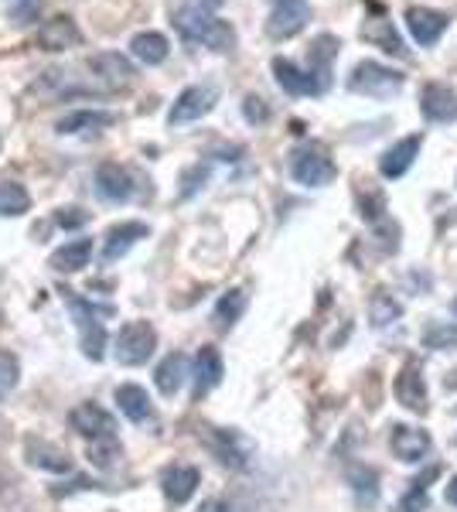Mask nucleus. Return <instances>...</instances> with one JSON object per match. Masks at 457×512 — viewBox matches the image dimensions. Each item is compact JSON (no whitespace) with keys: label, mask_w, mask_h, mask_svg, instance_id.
<instances>
[{"label":"nucleus","mask_w":457,"mask_h":512,"mask_svg":"<svg viewBox=\"0 0 457 512\" xmlns=\"http://www.w3.org/2000/svg\"><path fill=\"white\" fill-rule=\"evenodd\" d=\"M212 451L219 454V461L226 468H232V472H239V468L249 465V444L236 431H215L212 434Z\"/></svg>","instance_id":"obj_21"},{"label":"nucleus","mask_w":457,"mask_h":512,"mask_svg":"<svg viewBox=\"0 0 457 512\" xmlns=\"http://www.w3.org/2000/svg\"><path fill=\"white\" fill-rule=\"evenodd\" d=\"M222 383V355L212 345H202L195 355V400L212 393Z\"/></svg>","instance_id":"obj_20"},{"label":"nucleus","mask_w":457,"mask_h":512,"mask_svg":"<svg viewBox=\"0 0 457 512\" xmlns=\"http://www.w3.org/2000/svg\"><path fill=\"white\" fill-rule=\"evenodd\" d=\"M130 52H134V59L144 65H161L168 59L171 45L161 31H140V35H134V41H130Z\"/></svg>","instance_id":"obj_27"},{"label":"nucleus","mask_w":457,"mask_h":512,"mask_svg":"<svg viewBox=\"0 0 457 512\" xmlns=\"http://www.w3.org/2000/svg\"><path fill=\"white\" fill-rule=\"evenodd\" d=\"M423 345L427 349H457V325H430L427 335H423Z\"/></svg>","instance_id":"obj_34"},{"label":"nucleus","mask_w":457,"mask_h":512,"mask_svg":"<svg viewBox=\"0 0 457 512\" xmlns=\"http://www.w3.org/2000/svg\"><path fill=\"white\" fill-rule=\"evenodd\" d=\"M447 502H451V506H457V475L451 478V482H447Z\"/></svg>","instance_id":"obj_43"},{"label":"nucleus","mask_w":457,"mask_h":512,"mask_svg":"<svg viewBox=\"0 0 457 512\" xmlns=\"http://www.w3.org/2000/svg\"><path fill=\"white\" fill-rule=\"evenodd\" d=\"M420 147H423V137L413 134V137H403L400 144H393L379 161V171L382 178H403L406 171L413 168V161L420 158Z\"/></svg>","instance_id":"obj_16"},{"label":"nucleus","mask_w":457,"mask_h":512,"mask_svg":"<svg viewBox=\"0 0 457 512\" xmlns=\"http://www.w3.org/2000/svg\"><path fill=\"white\" fill-rule=\"evenodd\" d=\"M55 222H58L62 229H82V226L89 222V216H86L82 209H58V212H55Z\"/></svg>","instance_id":"obj_39"},{"label":"nucleus","mask_w":457,"mask_h":512,"mask_svg":"<svg viewBox=\"0 0 457 512\" xmlns=\"http://www.w3.org/2000/svg\"><path fill=\"white\" fill-rule=\"evenodd\" d=\"M31 461H35L38 468H48V472H69V468H72V461L65 458L62 451H52V448H45L38 458H31Z\"/></svg>","instance_id":"obj_37"},{"label":"nucleus","mask_w":457,"mask_h":512,"mask_svg":"<svg viewBox=\"0 0 457 512\" xmlns=\"http://www.w3.org/2000/svg\"><path fill=\"white\" fill-rule=\"evenodd\" d=\"M31 209V195L28 188L18 181H0V216L4 219H18Z\"/></svg>","instance_id":"obj_30"},{"label":"nucleus","mask_w":457,"mask_h":512,"mask_svg":"<svg viewBox=\"0 0 457 512\" xmlns=\"http://www.w3.org/2000/svg\"><path fill=\"white\" fill-rule=\"evenodd\" d=\"M440 475V468L437 465H430L427 472H423V478H413V489L406 492V499L400 502V512H423L427 509V485L434 482V478Z\"/></svg>","instance_id":"obj_33"},{"label":"nucleus","mask_w":457,"mask_h":512,"mask_svg":"<svg viewBox=\"0 0 457 512\" xmlns=\"http://www.w3.org/2000/svg\"><path fill=\"white\" fill-rule=\"evenodd\" d=\"M338 48H342V41L335 35H318L311 45V76L318 79L324 89L331 86V62H335Z\"/></svg>","instance_id":"obj_25"},{"label":"nucleus","mask_w":457,"mask_h":512,"mask_svg":"<svg viewBox=\"0 0 457 512\" xmlns=\"http://www.w3.org/2000/svg\"><path fill=\"white\" fill-rule=\"evenodd\" d=\"M198 512H236V509H232L229 502H222V499H212V502H205Z\"/></svg>","instance_id":"obj_42"},{"label":"nucleus","mask_w":457,"mask_h":512,"mask_svg":"<svg viewBox=\"0 0 457 512\" xmlns=\"http://www.w3.org/2000/svg\"><path fill=\"white\" fill-rule=\"evenodd\" d=\"M362 38H365V41H372V45H379L382 52L396 55V59H406L403 38L396 35L393 21H386V18H372V21H365V28H362Z\"/></svg>","instance_id":"obj_26"},{"label":"nucleus","mask_w":457,"mask_h":512,"mask_svg":"<svg viewBox=\"0 0 457 512\" xmlns=\"http://www.w3.org/2000/svg\"><path fill=\"white\" fill-rule=\"evenodd\" d=\"M35 14H38V0H24V4L14 7L11 18L18 21V24H24V18H35Z\"/></svg>","instance_id":"obj_41"},{"label":"nucleus","mask_w":457,"mask_h":512,"mask_svg":"<svg viewBox=\"0 0 457 512\" xmlns=\"http://www.w3.org/2000/svg\"><path fill=\"white\" fill-rule=\"evenodd\" d=\"M454 315H457V301H454Z\"/></svg>","instance_id":"obj_44"},{"label":"nucleus","mask_w":457,"mask_h":512,"mask_svg":"<svg viewBox=\"0 0 457 512\" xmlns=\"http://www.w3.org/2000/svg\"><path fill=\"white\" fill-rule=\"evenodd\" d=\"M147 233H151V229H147L144 222H120V226H113L110 233H106V243H103V260L116 263L120 256H127L130 250H134Z\"/></svg>","instance_id":"obj_17"},{"label":"nucleus","mask_w":457,"mask_h":512,"mask_svg":"<svg viewBox=\"0 0 457 512\" xmlns=\"http://www.w3.org/2000/svg\"><path fill=\"white\" fill-rule=\"evenodd\" d=\"M311 21V4L307 0H273V14L267 31L273 38H294Z\"/></svg>","instance_id":"obj_8"},{"label":"nucleus","mask_w":457,"mask_h":512,"mask_svg":"<svg viewBox=\"0 0 457 512\" xmlns=\"http://www.w3.org/2000/svg\"><path fill=\"white\" fill-rule=\"evenodd\" d=\"M89 69H93V76H99L110 89H123L134 82V65L123 59L120 52H103V55H93L89 59Z\"/></svg>","instance_id":"obj_18"},{"label":"nucleus","mask_w":457,"mask_h":512,"mask_svg":"<svg viewBox=\"0 0 457 512\" xmlns=\"http://www.w3.org/2000/svg\"><path fill=\"white\" fill-rule=\"evenodd\" d=\"M246 311V291H229L219 297V304H215V325L219 328H232L239 318H243Z\"/></svg>","instance_id":"obj_32"},{"label":"nucleus","mask_w":457,"mask_h":512,"mask_svg":"<svg viewBox=\"0 0 457 512\" xmlns=\"http://www.w3.org/2000/svg\"><path fill=\"white\" fill-rule=\"evenodd\" d=\"M243 117H246V123H267V120H270V106L263 103L260 96H246Z\"/></svg>","instance_id":"obj_38"},{"label":"nucleus","mask_w":457,"mask_h":512,"mask_svg":"<svg viewBox=\"0 0 457 512\" xmlns=\"http://www.w3.org/2000/svg\"><path fill=\"white\" fill-rule=\"evenodd\" d=\"M18 376H21V366L11 352H0V400L18 386Z\"/></svg>","instance_id":"obj_35"},{"label":"nucleus","mask_w":457,"mask_h":512,"mask_svg":"<svg viewBox=\"0 0 457 512\" xmlns=\"http://www.w3.org/2000/svg\"><path fill=\"white\" fill-rule=\"evenodd\" d=\"M406 24H410V35L417 45L423 48H434L440 35L447 31V24H451V18H447L444 11H430V7H413L410 14H406Z\"/></svg>","instance_id":"obj_11"},{"label":"nucleus","mask_w":457,"mask_h":512,"mask_svg":"<svg viewBox=\"0 0 457 512\" xmlns=\"http://www.w3.org/2000/svg\"><path fill=\"white\" fill-rule=\"evenodd\" d=\"M69 427L79 437H86L89 444L116 437V420L110 417V410H103L99 403H79V407L69 414Z\"/></svg>","instance_id":"obj_7"},{"label":"nucleus","mask_w":457,"mask_h":512,"mask_svg":"<svg viewBox=\"0 0 457 512\" xmlns=\"http://www.w3.org/2000/svg\"><path fill=\"white\" fill-rule=\"evenodd\" d=\"M396 400L413 414H427V383H423V369L417 362H406L403 373L396 376Z\"/></svg>","instance_id":"obj_15"},{"label":"nucleus","mask_w":457,"mask_h":512,"mask_svg":"<svg viewBox=\"0 0 457 512\" xmlns=\"http://www.w3.org/2000/svg\"><path fill=\"white\" fill-rule=\"evenodd\" d=\"M89 260H93V239H72V243L58 246L48 263H52V270H58V274H76Z\"/></svg>","instance_id":"obj_22"},{"label":"nucleus","mask_w":457,"mask_h":512,"mask_svg":"<svg viewBox=\"0 0 457 512\" xmlns=\"http://www.w3.org/2000/svg\"><path fill=\"white\" fill-rule=\"evenodd\" d=\"M430 434L427 431H417V427H406V424H393L389 427V448L400 461L413 465V461H423L430 454Z\"/></svg>","instance_id":"obj_10"},{"label":"nucleus","mask_w":457,"mask_h":512,"mask_svg":"<svg viewBox=\"0 0 457 512\" xmlns=\"http://www.w3.org/2000/svg\"><path fill=\"white\" fill-rule=\"evenodd\" d=\"M185 379H188V359L181 352H171V355H164V362L154 369V383H157V390H161L164 396H174L185 386Z\"/></svg>","instance_id":"obj_24"},{"label":"nucleus","mask_w":457,"mask_h":512,"mask_svg":"<svg viewBox=\"0 0 457 512\" xmlns=\"http://www.w3.org/2000/svg\"><path fill=\"white\" fill-rule=\"evenodd\" d=\"M209 178V164H198L195 171H188L185 175V188H181V198H191L198 192V188H202V181Z\"/></svg>","instance_id":"obj_40"},{"label":"nucleus","mask_w":457,"mask_h":512,"mask_svg":"<svg viewBox=\"0 0 457 512\" xmlns=\"http://www.w3.org/2000/svg\"><path fill=\"white\" fill-rule=\"evenodd\" d=\"M116 407H120V414L127 420L144 424V420L151 417V396H147L144 386L123 383V386H116Z\"/></svg>","instance_id":"obj_23"},{"label":"nucleus","mask_w":457,"mask_h":512,"mask_svg":"<svg viewBox=\"0 0 457 512\" xmlns=\"http://www.w3.org/2000/svg\"><path fill=\"white\" fill-rule=\"evenodd\" d=\"M116 454H120V444H116V437H110V441H96V444H89V458H93L99 468L113 465Z\"/></svg>","instance_id":"obj_36"},{"label":"nucleus","mask_w":457,"mask_h":512,"mask_svg":"<svg viewBox=\"0 0 457 512\" xmlns=\"http://www.w3.org/2000/svg\"><path fill=\"white\" fill-rule=\"evenodd\" d=\"M65 304H69V315L76 318V325H79L82 352H86L93 362H99L106 355L103 352L106 349V328H103V321H99V318L113 315V308H96V304H89L86 297H79L72 291H65Z\"/></svg>","instance_id":"obj_2"},{"label":"nucleus","mask_w":457,"mask_h":512,"mask_svg":"<svg viewBox=\"0 0 457 512\" xmlns=\"http://www.w3.org/2000/svg\"><path fill=\"white\" fill-rule=\"evenodd\" d=\"M290 175L304 188H324L335 181L338 168L331 164L328 154L318 151V147H301V151L290 154Z\"/></svg>","instance_id":"obj_4"},{"label":"nucleus","mask_w":457,"mask_h":512,"mask_svg":"<svg viewBox=\"0 0 457 512\" xmlns=\"http://www.w3.org/2000/svg\"><path fill=\"white\" fill-rule=\"evenodd\" d=\"M420 110H423V117L434 123L457 120V89L444 86V82H430L420 96Z\"/></svg>","instance_id":"obj_14"},{"label":"nucleus","mask_w":457,"mask_h":512,"mask_svg":"<svg viewBox=\"0 0 457 512\" xmlns=\"http://www.w3.org/2000/svg\"><path fill=\"white\" fill-rule=\"evenodd\" d=\"M348 89L352 93H365V96H393L403 89V76L379 62H359L348 76Z\"/></svg>","instance_id":"obj_5"},{"label":"nucleus","mask_w":457,"mask_h":512,"mask_svg":"<svg viewBox=\"0 0 457 512\" xmlns=\"http://www.w3.org/2000/svg\"><path fill=\"white\" fill-rule=\"evenodd\" d=\"M273 76L277 86L290 96H321L324 86L311 76V69H297L290 59H273Z\"/></svg>","instance_id":"obj_13"},{"label":"nucleus","mask_w":457,"mask_h":512,"mask_svg":"<svg viewBox=\"0 0 457 512\" xmlns=\"http://www.w3.org/2000/svg\"><path fill=\"white\" fill-rule=\"evenodd\" d=\"M82 41L79 24L69 18V14H58V18L45 21L38 28V48L41 52H69Z\"/></svg>","instance_id":"obj_9"},{"label":"nucleus","mask_w":457,"mask_h":512,"mask_svg":"<svg viewBox=\"0 0 457 512\" xmlns=\"http://www.w3.org/2000/svg\"><path fill=\"white\" fill-rule=\"evenodd\" d=\"M348 482H352L355 502H359L362 509H372L379 502V472H376V468H365V465L352 468Z\"/></svg>","instance_id":"obj_29"},{"label":"nucleus","mask_w":457,"mask_h":512,"mask_svg":"<svg viewBox=\"0 0 457 512\" xmlns=\"http://www.w3.org/2000/svg\"><path fill=\"white\" fill-rule=\"evenodd\" d=\"M403 315V304L396 301L389 291H376L369 301V318H372V328H386L393 325V321H400Z\"/></svg>","instance_id":"obj_31"},{"label":"nucleus","mask_w":457,"mask_h":512,"mask_svg":"<svg viewBox=\"0 0 457 512\" xmlns=\"http://www.w3.org/2000/svg\"><path fill=\"white\" fill-rule=\"evenodd\" d=\"M157 349V332L151 321H130V325L120 328V335H116L113 342V355L120 366H144L147 359L154 355Z\"/></svg>","instance_id":"obj_3"},{"label":"nucleus","mask_w":457,"mask_h":512,"mask_svg":"<svg viewBox=\"0 0 457 512\" xmlns=\"http://www.w3.org/2000/svg\"><path fill=\"white\" fill-rule=\"evenodd\" d=\"M174 28L181 31V38L188 45H209L212 52H232V45H236V31L226 21L215 18L209 7H202L198 0L174 14Z\"/></svg>","instance_id":"obj_1"},{"label":"nucleus","mask_w":457,"mask_h":512,"mask_svg":"<svg viewBox=\"0 0 457 512\" xmlns=\"http://www.w3.org/2000/svg\"><path fill=\"white\" fill-rule=\"evenodd\" d=\"M96 195L103 202H127L134 195V175L120 164H99L96 168Z\"/></svg>","instance_id":"obj_12"},{"label":"nucleus","mask_w":457,"mask_h":512,"mask_svg":"<svg viewBox=\"0 0 457 512\" xmlns=\"http://www.w3.org/2000/svg\"><path fill=\"white\" fill-rule=\"evenodd\" d=\"M116 123L113 113H99V110H76L69 113V117H62L55 123L58 134H82V130H103Z\"/></svg>","instance_id":"obj_28"},{"label":"nucleus","mask_w":457,"mask_h":512,"mask_svg":"<svg viewBox=\"0 0 457 512\" xmlns=\"http://www.w3.org/2000/svg\"><path fill=\"white\" fill-rule=\"evenodd\" d=\"M198 482H202L198 468H191V465H174V468H168V472H164L161 489H164V495H168V502H174V506H185L191 495L198 492Z\"/></svg>","instance_id":"obj_19"},{"label":"nucleus","mask_w":457,"mask_h":512,"mask_svg":"<svg viewBox=\"0 0 457 512\" xmlns=\"http://www.w3.org/2000/svg\"><path fill=\"white\" fill-rule=\"evenodd\" d=\"M215 103H219V89H215V86H191L178 99H174V106L168 113V123H171V127L195 123V120H202L205 113H212Z\"/></svg>","instance_id":"obj_6"}]
</instances>
